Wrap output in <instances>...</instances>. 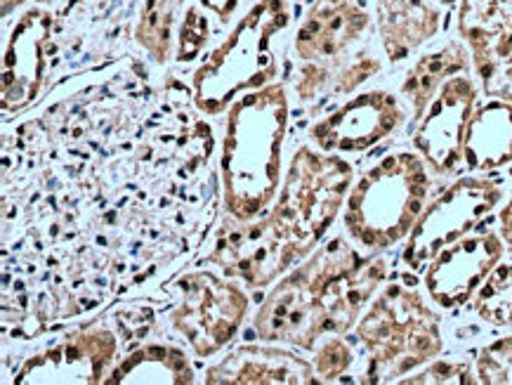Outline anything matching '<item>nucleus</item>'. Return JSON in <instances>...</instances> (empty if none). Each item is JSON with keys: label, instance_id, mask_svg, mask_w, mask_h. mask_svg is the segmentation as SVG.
<instances>
[{"label": "nucleus", "instance_id": "7ed1b4c3", "mask_svg": "<svg viewBox=\"0 0 512 385\" xmlns=\"http://www.w3.org/2000/svg\"><path fill=\"white\" fill-rule=\"evenodd\" d=\"M288 133L284 83L241 95L227 109L222 137V206L236 220H253L272 208L281 189V147Z\"/></svg>", "mask_w": 512, "mask_h": 385}, {"label": "nucleus", "instance_id": "423d86ee", "mask_svg": "<svg viewBox=\"0 0 512 385\" xmlns=\"http://www.w3.org/2000/svg\"><path fill=\"white\" fill-rule=\"evenodd\" d=\"M354 338L366 352L361 383H399L444 350L439 315L416 289L399 282L380 286Z\"/></svg>", "mask_w": 512, "mask_h": 385}, {"label": "nucleus", "instance_id": "5701e85b", "mask_svg": "<svg viewBox=\"0 0 512 385\" xmlns=\"http://www.w3.org/2000/svg\"><path fill=\"white\" fill-rule=\"evenodd\" d=\"M475 371L484 385H512V334L484 345L475 357Z\"/></svg>", "mask_w": 512, "mask_h": 385}, {"label": "nucleus", "instance_id": "393cba45", "mask_svg": "<svg viewBox=\"0 0 512 385\" xmlns=\"http://www.w3.org/2000/svg\"><path fill=\"white\" fill-rule=\"evenodd\" d=\"M399 383L406 385H475L479 383L477 371L468 362L456 360H432L413 374L404 376Z\"/></svg>", "mask_w": 512, "mask_h": 385}, {"label": "nucleus", "instance_id": "f03ea898", "mask_svg": "<svg viewBox=\"0 0 512 385\" xmlns=\"http://www.w3.org/2000/svg\"><path fill=\"white\" fill-rule=\"evenodd\" d=\"M387 274L385 256L354 249L345 237L328 239L267 293L253 317V334L298 350L350 334Z\"/></svg>", "mask_w": 512, "mask_h": 385}, {"label": "nucleus", "instance_id": "dca6fc26", "mask_svg": "<svg viewBox=\"0 0 512 385\" xmlns=\"http://www.w3.org/2000/svg\"><path fill=\"white\" fill-rule=\"evenodd\" d=\"M208 385H312L319 383L314 362L272 345H241L203 376Z\"/></svg>", "mask_w": 512, "mask_h": 385}, {"label": "nucleus", "instance_id": "6ab92c4d", "mask_svg": "<svg viewBox=\"0 0 512 385\" xmlns=\"http://www.w3.org/2000/svg\"><path fill=\"white\" fill-rule=\"evenodd\" d=\"M456 26L472 67L482 69L512 43V0H461Z\"/></svg>", "mask_w": 512, "mask_h": 385}, {"label": "nucleus", "instance_id": "0eeeda50", "mask_svg": "<svg viewBox=\"0 0 512 385\" xmlns=\"http://www.w3.org/2000/svg\"><path fill=\"white\" fill-rule=\"evenodd\" d=\"M291 24L286 0H260L232 34L222 41L194 71V102L203 114L227 112L241 95L260 90L277 78V43Z\"/></svg>", "mask_w": 512, "mask_h": 385}, {"label": "nucleus", "instance_id": "412c9836", "mask_svg": "<svg viewBox=\"0 0 512 385\" xmlns=\"http://www.w3.org/2000/svg\"><path fill=\"white\" fill-rule=\"evenodd\" d=\"M185 0H144L135 38L154 62L166 64L173 55L177 12Z\"/></svg>", "mask_w": 512, "mask_h": 385}, {"label": "nucleus", "instance_id": "39448f33", "mask_svg": "<svg viewBox=\"0 0 512 385\" xmlns=\"http://www.w3.org/2000/svg\"><path fill=\"white\" fill-rule=\"evenodd\" d=\"M432 178L418 152H392L352 185L343 208L347 237L364 253L409 239L430 199Z\"/></svg>", "mask_w": 512, "mask_h": 385}, {"label": "nucleus", "instance_id": "2eb2a0df", "mask_svg": "<svg viewBox=\"0 0 512 385\" xmlns=\"http://www.w3.org/2000/svg\"><path fill=\"white\" fill-rule=\"evenodd\" d=\"M461 0H373L376 36L392 64L435 41Z\"/></svg>", "mask_w": 512, "mask_h": 385}, {"label": "nucleus", "instance_id": "f3484780", "mask_svg": "<svg viewBox=\"0 0 512 385\" xmlns=\"http://www.w3.org/2000/svg\"><path fill=\"white\" fill-rule=\"evenodd\" d=\"M512 163V104L489 97L477 104L468 123L463 147V168L470 173H491Z\"/></svg>", "mask_w": 512, "mask_h": 385}, {"label": "nucleus", "instance_id": "20e7f679", "mask_svg": "<svg viewBox=\"0 0 512 385\" xmlns=\"http://www.w3.org/2000/svg\"><path fill=\"white\" fill-rule=\"evenodd\" d=\"M373 31V0H314L293 41L300 102L352 95L378 76L383 62L369 45Z\"/></svg>", "mask_w": 512, "mask_h": 385}, {"label": "nucleus", "instance_id": "4468645a", "mask_svg": "<svg viewBox=\"0 0 512 385\" xmlns=\"http://www.w3.org/2000/svg\"><path fill=\"white\" fill-rule=\"evenodd\" d=\"M52 15L43 8L26 10L12 26L3 57V112L17 114L41 95L48 71Z\"/></svg>", "mask_w": 512, "mask_h": 385}, {"label": "nucleus", "instance_id": "c85d7f7f", "mask_svg": "<svg viewBox=\"0 0 512 385\" xmlns=\"http://www.w3.org/2000/svg\"><path fill=\"white\" fill-rule=\"evenodd\" d=\"M206 8L213 12L215 17H220L222 22H229L234 17L236 8H239V0H201Z\"/></svg>", "mask_w": 512, "mask_h": 385}, {"label": "nucleus", "instance_id": "a211bd4d", "mask_svg": "<svg viewBox=\"0 0 512 385\" xmlns=\"http://www.w3.org/2000/svg\"><path fill=\"white\" fill-rule=\"evenodd\" d=\"M463 71H475L472 67V55L463 41H446L435 50L423 52L416 62L411 64L402 81V100L411 112V128L420 121L425 109L430 107L432 97L439 88L449 81L451 76L463 74Z\"/></svg>", "mask_w": 512, "mask_h": 385}, {"label": "nucleus", "instance_id": "f8f14e48", "mask_svg": "<svg viewBox=\"0 0 512 385\" xmlns=\"http://www.w3.org/2000/svg\"><path fill=\"white\" fill-rule=\"evenodd\" d=\"M118 348V334L107 324V317L93 319L64 341L26 360L15 383H104L118 360Z\"/></svg>", "mask_w": 512, "mask_h": 385}, {"label": "nucleus", "instance_id": "f257e3e1", "mask_svg": "<svg viewBox=\"0 0 512 385\" xmlns=\"http://www.w3.org/2000/svg\"><path fill=\"white\" fill-rule=\"evenodd\" d=\"M352 178L354 166L343 156L300 147L272 208L253 220L227 215L206 260L248 289H267L319 249L345 208Z\"/></svg>", "mask_w": 512, "mask_h": 385}, {"label": "nucleus", "instance_id": "1a4fd4ad", "mask_svg": "<svg viewBox=\"0 0 512 385\" xmlns=\"http://www.w3.org/2000/svg\"><path fill=\"white\" fill-rule=\"evenodd\" d=\"M501 199L503 187L498 180L479 178V175L458 178L420 213L416 227L406 239L402 253L404 265L411 272L428 267L444 246L463 239L491 218Z\"/></svg>", "mask_w": 512, "mask_h": 385}, {"label": "nucleus", "instance_id": "c756f323", "mask_svg": "<svg viewBox=\"0 0 512 385\" xmlns=\"http://www.w3.org/2000/svg\"><path fill=\"white\" fill-rule=\"evenodd\" d=\"M26 3H50V0H3V17H10V12H15Z\"/></svg>", "mask_w": 512, "mask_h": 385}, {"label": "nucleus", "instance_id": "6e6552de", "mask_svg": "<svg viewBox=\"0 0 512 385\" xmlns=\"http://www.w3.org/2000/svg\"><path fill=\"white\" fill-rule=\"evenodd\" d=\"M173 298L168 322L189 343L196 357H213L239 334L251 308V298L232 282L210 270H196L166 286Z\"/></svg>", "mask_w": 512, "mask_h": 385}, {"label": "nucleus", "instance_id": "b1692460", "mask_svg": "<svg viewBox=\"0 0 512 385\" xmlns=\"http://www.w3.org/2000/svg\"><path fill=\"white\" fill-rule=\"evenodd\" d=\"M314 371L319 383H333L354 364V348L343 336H328L314 348Z\"/></svg>", "mask_w": 512, "mask_h": 385}, {"label": "nucleus", "instance_id": "9d476101", "mask_svg": "<svg viewBox=\"0 0 512 385\" xmlns=\"http://www.w3.org/2000/svg\"><path fill=\"white\" fill-rule=\"evenodd\" d=\"M472 74L475 71L451 76L411 128L413 149L423 156L430 171L442 178H451L463 168L465 133L482 90Z\"/></svg>", "mask_w": 512, "mask_h": 385}, {"label": "nucleus", "instance_id": "ddd939ff", "mask_svg": "<svg viewBox=\"0 0 512 385\" xmlns=\"http://www.w3.org/2000/svg\"><path fill=\"white\" fill-rule=\"evenodd\" d=\"M505 256V244L498 232L465 234L463 239L444 246L425 267V291L442 310L468 305L484 279Z\"/></svg>", "mask_w": 512, "mask_h": 385}, {"label": "nucleus", "instance_id": "bb28decb", "mask_svg": "<svg viewBox=\"0 0 512 385\" xmlns=\"http://www.w3.org/2000/svg\"><path fill=\"white\" fill-rule=\"evenodd\" d=\"M180 41H177V62H192L203 50L210 38L208 19L201 15L199 8L187 12L185 22H180Z\"/></svg>", "mask_w": 512, "mask_h": 385}, {"label": "nucleus", "instance_id": "cd10ccee", "mask_svg": "<svg viewBox=\"0 0 512 385\" xmlns=\"http://www.w3.org/2000/svg\"><path fill=\"white\" fill-rule=\"evenodd\" d=\"M498 234H501L505 244V253L512 258V189L508 201H505L501 213H498Z\"/></svg>", "mask_w": 512, "mask_h": 385}, {"label": "nucleus", "instance_id": "aec40b11", "mask_svg": "<svg viewBox=\"0 0 512 385\" xmlns=\"http://www.w3.org/2000/svg\"><path fill=\"white\" fill-rule=\"evenodd\" d=\"M107 385H130V383H173L189 385L196 383L194 367L187 352L173 345L149 343L130 352L109 371Z\"/></svg>", "mask_w": 512, "mask_h": 385}, {"label": "nucleus", "instance_id": "4be33fe9", "mask_svg": "<svg viewBox=\"0 0 512 385\" xmlns=\"http://www.w3.org/2000/svg\"><path fill=\"white\" fill-rule=\"evenodd\" d=\"M475 312L489 326L512 324V263H498L475 293Z\"/></svg>", "mask_w": 512, "mask_h": 385}, {"label": "nucleus", "instance_id": "9b49d317", "mask_svg": "<svg viewBox=\"0 0 512 385\" xmlns=\"http://www.w3.org/2000/svg\"><path fill=\"white\" fill-rule=\"evenodd\" d=\"M409 119V107L390 90L376 88L350 97L310 128L321 152L361 154L397 133Z\"/></svg>", "mask_w": 512, "mask_h": 385}, {"label": "nucleus", "instance_id": "a878e982", "mask_svg": "<svg viewBox=\"0 0 512 385\" xmlns=\"http://www.w3.org/2000/svg\"><path fill=\"white\" fill-rule=\"evenodd\" d=\"M475 76L484 95L512 104V43L489 64L477 69Z\"/></svg>", "mask_w": 512, "mask_h": 385}]
</instances>
